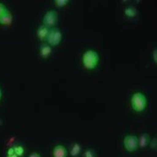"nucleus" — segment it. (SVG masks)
<instances>
[{
    "label": "nucleus",
    "instance_id": "1",
    "mask_svg": "<svg viewBox=\"0 0 157 157\" xmlns=\"http://www.w3.org/2000/svg\"><path fill=\"white\" fill-rule=\"evenodd\" d=\"M99 61H100L99 54L94 50L86 51L82 57V62L84 67L89 70H93L96 68L99 64Z\"/></svg>",
    "mask_w": 157,
    "mask_h": 157
},
{
    "label": "nucleus",
    "instance_id": "2",
    "mask_svg": "<svg viewBox=\"0 0 157 157\" xmlns=\"http://www.w3.org/2000/svg\"><path fill=\"white\" fill-rule=\"evenodd\" d=\"M131 105L133 109L136 112H142L145 110L147 107V98L141 93H135L132 96L131 99Z\"/></svg>",
    "mask_w": 157,
    "mask_h": 157
},
{
    "label": "nucleus",
    "instance_id": "3",
    "mask_svg": "<svg viewBox=\"0 0 157 157\" xmlns=\"http://www.w3.org/2000/svg\"><path fill=\"white\" fill-rule=\"evenodd\" d=\"M62 39V33L61 32L59 29H52L49 31L48 36L46 38V41L48 43V45L52 46H56L58 45Z\"/></svg>",
    "mask_w": 157,
    "mask_h": 157
},
{
    "label": "nucleus",
    "instance_id": "4",
    "mask_svg": "<svg viewBox=\"0 0 157 157\" xmlns=\"http://www.w3.org/2000/svg\"><path fill=\"white\" fill-rule=\"evenodd\" d=\"M124 147L128 152H135L138 148V138L133 135H127L124 138Z\"/></svg>",
    "mask_w": 157,
    "mask_h": 157
},
{
    "label": "nucleus",
    "instance_id": "5",
    "mask_svg": "<svg viewBox=\"0 0 157 157\" xmlns=\"http://www.w3.org/2000/svg\"><path fill=\"white\" fill-rule=\"evenodd\" d=\"M57 21H58V13H57V11H53V10L47 11L43 18L44 25L46 26L47 28L53 27L56 25Z\"/></svg>",
    "mask_w": 157,
    "mask_h": 157
},
{
    "label": "nucleus",
    "instance_id": "6",
    "mask_svg": "<svg viewBox=\"0 0 157 157\" xmlns=\"http://www.w3.org/2000/svg\"><path fill=\"white\" fill-rule=\"evenodd\" d=\"M53 157H67V150L62 145H58L53 148L52 152Z\"/></svg>",
    "mask_w": 157,
    "mask_h": 157
},
{
    "label": "nucleus",
    "instance_id": "7",
    "mask_svg": "<svg viewBox=\"0 0 157 157\" xmlns=\"http://www.w3.org/2000/svg\"><path fill=\"white\" fill-rule=\"evenodd\" d=\"M48 33H49V28H47L44 25H41V26H39L38 31H37V35H38L39 39L40 40H42V41L43 40H46Z\"/></svg>",
    "mask_w": 157,
    "mask_h": 157
},
{
    "label": "nucleus",
    "instance_id": "8",
    "mask_svg": "<svg viewBox=\"0 0 157 157\" xmlns=\"http://www.w3.org/2000/svg\"><path fill=\"white\" fill-rule=\"evenodd\" d=\"M12 22V15L10 11H7L4 13V15L0 17V24L4 25H9Z\"/></svg>",
    "mask_w": 157,
    "mask_h": 157
},
{
    "label": "nucleus",
    "instance_id": "9",
    "mask_svg": "<svg viewBox=\"0 0 157 157\" xmlns=\"http://www.w3.org/2000/svg\"><path fill=\"white\" fill-rule=\"evenodd\" d=\"M51 52H52V47L49 45H42L40 46L39 49V54L42 58H47L48 56H50Z\"/></svg>",
    "mask_w": 157,
    "mask_h": 157
},
{
    "label": "nucleus",
    "instance_id": "10",
    "mask_svg": "<svg viewBox=\"0 0 157 157\" xmlns=\"http://www.w3.org/2000/svg\"><path fill=\"white\" fill-rule=\"evenodd\" d=\"M148 142H149V136H148L147 134L141 135L140 140L138 139V145H139L140 147H142V148L146 147L147 146V144H148Z\"/></svg>",
    "mask_w": 157,
    "mask_h": 157
},
{
    "label": "nucleus",
    "instance_id": "11",
    "mask_svg": "<svg viewBox=\"0 0 157 157\" xmlns=\"http://www.w3.org/2000/svg\"><path fill=\"white\" fill-rule=\"evenodd\" d=\"M124 13H125V15L127 16V17H134L137 14V11H136V9L134 8V7H128V8H126L125 9V11H124Z\"/></svg>",
    "mask_w": 157,
    "mask_h": 157
},
{
    "label": "nucleus",
    "instance_id": "12",
    "mask_svg": "<svg viewBox=\"0 0 157 157\" xmlns=\"http://www.w3.org/2000/svg\"><path fill=\"white\" fill-rule=\"evenodd\" d=\"M81 151V147L78 143H74L73 144V147L71 149V155L73 157L77 156L79 155V153Z\"/></svg>",
    "mask_w": 157,
    "mask_h": 157
},
{
    "label": "nucleus",
    "instance_id": "13",
    "mask_svg": "<svg viewBox=\"0 0 157 157\" xmlns=\"http://www.w3.org/2000/svg\"><path fill=\"white\" fill-rule=\"evenodd\" d=\"M13 149H14V153L17 155V156H22L24 155V147L20 145H16V146L13 147Z\"/></svg>",
    "mask_w": 157,
    "mask_h": 157
},
{
    "label": "nucleus",
    "instance_id": "14",
    "mask_svg": "<svg viewBox=\"0 0 157 157\" xmlns=\"http://www.w3.org/2000/svg\"><path fill=\"white\" fill-rule=\"evenodd\" d=\"M68 0H55V4L59 7H63V6H67L68 4Z\"/></svg>",
    "mask_w": 157,
    "mask_h": 157
},
{
    "label": "nucleus",
    "instance_id": "15",
    "mask_svg": "<svg viewBox=\"0 0 157 157\" xmlns=\"http://www.w3.org/2000/svg\"><path fill=\"white\" fill-rule=\"evenodd\" d=\"M84 157H95V154L93 149H86L84 154Z\"/></svg>",
    "mask_w": 157,
    "mask_h": 157
},
{
    "label": "nucleus",
    "instance_id": "16",
    "mask_svg": "<svg viewBox=\"0 0 157 157\" xmlns=\"http://www.w3.org/2000/svg\"><path fill=\"white\" fill-rule=\"evenodd\" d=\"M6 11H7V8H6V6H4L2 3H0V17L4 15V13H5Z\"/></svg>",
    "mask_w": 157,
    "mask_h": 157
},
{
    "label": "nucleus",
    "instance_id": "17",
    "mask_svg": "<svg viewBox=\"0 0 157 157\" xmlns=\"http://www.w3.org/2000/svg\"><path fill=\"white\" fill-rule=\"evenodd\" d=\"M156 138H155V139H153V140H151V147L153 149H155V148H156Z\"/></svg>",
    "mask_w": 157,
    "mask_h": 157
},
{
    "label": "nucleus",
    "instance_id": "18",
    "mask_svg": "<svg viewBox=\"0 0 157 157\" xmlns=\"http://www.w3.org/2000/svg\"><path fill=\"white\" fill-rule=\"evenodd\" d=\"M153 57H154V60H155V62H157V51H156V49L154 51Z\"/></svg>",
    "mask_w": 157,
    "mask_h": 157
},
{
    "label": "nucleus",
    "instance_id": "19",
    "mask_svg": "<svg viewBox=\"0 0 157 157\" xmlns=\"http://www.w3.org/2000/svg\"><path fill=\"white\" fill-rule=\"evenodd\" d=\"M12 154H14V149H13V147H11V148H10V149L7 151V155H12Z\"/></svg>",
    "mask_w": 157,
    "mask_h": 157
},
{
    "label": "nucleus",
    "instance_id": "20",
    "mask_svg": "<svg viewBox=\"0 0 157 157\" xmlns=\"http://www.w3.org/2000/svg\"><path fill=\"white\" fill-rule=\"evenodd\" d=\"M29 157H40V155H39L38 153H33V154L30 155V156Z\"/></svg>",
    "mask_w": 157,
    "mask_h": 157
},
{
    "label": "nucleus",
    "instance_id": "21",
    "mask_svg": "<svg viewBox=\"0 0 157 157\" xmlns=\"http://www.w3.org/2000/svg\"><path fill=\"white\" fill-rule=\"evenodd\" d=\"M7 157H18V156H17V155L14 153V154H12V155H7Z\"/></svg>",
    "mask_w": 157,
    "mask_h": 157
},
{
    "label": "nucleus",
    "instance_id": "22",
    "mask_svg": "<svg viewBox=\"0 0 157 157\" xmlns=\"http://www.w3.org/2000/svg\"><path fill=\"white\" fill-rule=\"evenodd\" d=\"M1 97H2V91H1V88H0V99H1Z\"/></svg>",
    "mask_w": 157,
    "mask_h": 157
}]
</instances>
